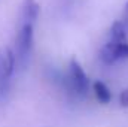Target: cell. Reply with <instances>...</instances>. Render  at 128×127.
Here are the masks:
<instances>
[{"label": "cell", "mask_w": 128, "mask_h": 127, "mask_svg": "<svg viewBox=\"0 0 128 127\" xmlns=\"http://www.w3.org/2000/svg\"><path fill=\"white\" fill-rule=\"evenodd\" d=\"M116 55L118 58H128V40L116 42Z\"/></svg>", "instance_id": "cell-8"}, {"label": "cell", "mask_w": 128, "mask_h": 127, "mask_svg": "<svg viewBox=\"0 0 128 127\" xmlns=\"http://www.w3.org/2000/svg\"><path fill=\"white\" fill-rule=\"evenodd\" d=\"M124 23H128V0L125 3V9H124Z\"/></svg>", "instance_id": "cell-10"}, {"label": "cell", "mask_w": 128, "mask_h": 127, "mask_svg": "<svg viewBox=\"0 0 128 127\" xmlns=\"http://www.w3.org/2000/svg\"><path fill=\"white\" fill-rule=\"evenodd\" d=\"M119 100H121V105H122L124 108H128V88H125V90L121 93Z\"/></svg>", "instance_id": "cell-9"}, {"label": "cell", "mask_w": 128, "mask_h": 127, "mask_svg": "<svg viewBox=\"0 0 128 127\" xmlns=\"http://www.w3.org/2000/svg\"><path fill=\"white\" fill-rule=\"evenodd\" d=\"M68 84H70V88L73 90V93L79 96H84L88 91V87H90V81H88L86 73L84 72L82 66L74 58L68 64Z\"/></svg>", "instance_id": "cell-2"}, {"label": "cell", "mask_w": 128, "mask_h": 127, "mask_svg": "<svg viewBox=\"0 0 128 127\" xmlns=\"http://www.w3.org/2000/svg\"><path fill=\"white\" fill-rule=\"evenodd\" d=\"M15 54L8 46L0 48V96H4L9 90V82L15 69Z\"/></svg>", "instance_id": "cell-1"}, {"label": "cell", "mask_w": 128, "mask_h": 127, "mask_svg": "<svg viewBox=\"0 0 128 127\" xmlns=\"http://www.w3.org/2000/svg\"><path fill=\"white\" fill-rule=\"evenodd\" d=\"M33 48V24L22 23L18 36H16V57L21 63H24Z\"/></svg>", "instance_id": "cell-3"}, {"label": "cell", "mask_w": 128, "mask_h": 127, "mask_svg": "<svg viewBox=\"0 0 128 127\" xmlns=\"http://www.w3.org/2000/svg\"><path fill=\"white\" fill-rule=\"evenodd\" d=\"M100 58L103 60V63L112 64L118 60L116 55V42L115 40H109L100 51Z\"/></svg>", "instance_id": "cell-5"}, {"label": "cell", "mask_w": 128, "mask_h": 127, "mask_svg": "<svg viewBox=\"0 0 128 127\" xmlns=\"http://www.w3.org/2000/svg\"><path fill=\"white\" fill-rule=\"evenodd\" d=\"M110 40L115 42H124L127 40V29H125V23L124 21H115L112 24L110 29Z\"/></svg>", "instance_id": "cell-6"}, {"label": "cell", "mask_w": 128, "mask_h": 127, "mask_svg": "<svg viewBox=\"0 0 128 127\" xmlns=\"http://www.w3.org/2000/svg\"><path fill=\"white\" fill-rule=\"evenodd\" d=\"M94 93H96L97 99L101 102V103H109L110 99H112V93L109 90V87L100 81L94 82Z\"/></svg>", "instance_id": "cell-7"}, {"label": "cell", "mask_w": 128, "mask_h": 127, "mask_svg": "<svg viewBox=\"0 0 128 127\" xmlns=\"http://www.w3.org/2000/svg\"><path fill=\"white\" fill-rule=\"evenodd\" d=\"M40 14V6L36 0H24L22 5V20L24 23L33 24Z\"/></svg>", "instance_id": "cell-4"}]
</instances>
